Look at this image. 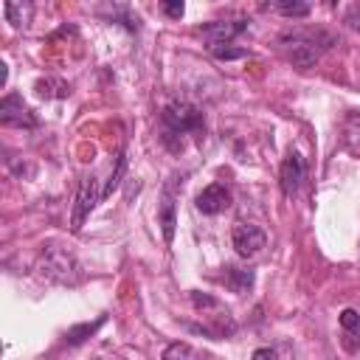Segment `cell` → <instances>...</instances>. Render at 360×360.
Listing matches in <instances>:
<instances>
[{
    "label": "cell",
    "instance_id": "obj_1",
    "mask_svg": "<svg viewBox=\"0 0 360 360\" xmlns=\"http://www.w3.org/2000/svg\"><path fill=\"white\" fill-rule=\"evenodd\" d=\"M278 45L284 51V56L295 65V68H309L318 62V56L335 45V37L321 31V28H309V31H287L278 37Z\"/></svg>",
    "mask_w": 360,
    "mask_h": 360
},
{
    "label": "cell",
    "instance_id": "obj_2",
    "mask_svg": "<svg viewBox=\"0 0 360 360\" xmlns=\"http://www.w3.org/2000/svg\"><path fill=\"white\" fill-rule=\"evenodd\" d=\"M163 121V143L174 152L183 149V135H200L202 132V112L188 101H172L160 112Z\"/></svg>",
    "mask_w": 360,
    "mask_h": 360
},
{
    "label": "cell",
    "instance_id": "obj_3",
    "mask_svg": "<svg viewBox=\"0 0 360 360\" xmlns=\"http://www.w3.org/2000/svg\"><path fill=\"white\" fill-rule=\"evenodd\" d=\"M39 270L51 278V281H59V284H76L82 278L79 273V264L73 262V256L62 248H45L42 256H39Z\"/></svg>",
    "mask_w": 360,
    "mask_h": 360
},
{
    "label": "cell",
    "instance_id": "obj_4",
    "mask_svg": "<svg viewBox=\"0 0 360 360\" xmlns=\"http://www.w3.org/2000/svg\"><path fill=\"white\" fill-rule=\"evenodd\" d=\"M98 200H101V191H98V180H96L93 174L82 177V183H79V191H76L73 222H70V228H73V231H82L84 219H87V217H90V211L98 205Z\"/></svg>",
    "mask_w": 360,
    "mask_h": 360
},
{
    "label": "cell",
    "instance_id": "obj_5",
    "mask_svg": "<svg viewBox=\"0 0 360 360\" xmlns=\"http://www.w3.org/2000/svg\"><path fill=\"white\" fill-rule=\"evenodd\" d=\"M0 124L3 127H25V129H31V127H37V115L31 112V107L22 101V96H17V93H8L3 101H0Z\"/></svg>",
    "mask_w": 360,
    "mask_h": 360
},
{
    "label": "cell",
    "instance_id": "obj_6",
    "mask_svg": "<svg viewBox=\"0 0 360 360\" xmlns=\"http://www.w3.org/2000/svg\"><path fill=\"white\" fill-rule=\"evenodd\" d=\"M231 239H233V248H236V253L242 259L256 256L264 248V242H267L264 231L259 225H253V222H236L233 231H231Z\"/></svg>",
    "mask_w": 360,
    "mask_h": 360
},
{
    "label": "cell",
    "instance_id": "obj_7",
    "mask_svg": "<svg viewBox=\"0 0 360 360\" xmlns=\"http://www.w3.org/2000/svg\"><path fill=\"white\" fill-rule=\"evenodd\" d=\"M245 28H248V20H214V22L200 25V34L208 39V45H228Z\"/></svg>",
    "mask_w": 360,
    "mask_h": 360
},
{
    "label": "cell",
    "instance_id": "obj_8",
    "mask_svg": "<svg viewBox=\"0 0 360 360\" xmlns=\"http://www.w3.org/2000/svg\"><path fill=\"white\" fill-rule=\"evenodd\" d=\"M301 180H304V160H301L298 152H290V155L284 158V163H281V172H278L281 194H284V197H292V194L298 191Z\"/></svg>",
    "mask_w": 360,
    "mask_h": 360
},
{
    "label": "cell",
    "instance_id": "obj_9",
    "mask_svg": "<svg viewBox=\"0 0 360 360\" xmlns=\"http://www.w3.org/2000/svg\"><path fill=\"white\" fill-rule=\"evenodd\" d=\"M194 205H197V211H202V214H219V211H225V208L231 205V191H228L222 183H211V186H205V188L197 194Z\"/></svg>",
    "mask_w": 360,
    "mask_h": 360
},
{
    "label": "cell",
    "instance_id": "obj_10",
    "mask_svg": "<svg viewBox=\"0 0 360 360\" xmlns=\"http://www.w3.org/2000/svg\"><path fill=\"white\" fill-rule=\"evenodd\" d=\"M174 186H177V177H172V183H166L163 188V200H160V228H163V239L166 245H172L174 239Z\"/></svg>",
    "mask_w": 360,
    "mask_h": 360
},
{
    "label": "cell",
    "instance_id": "obj_11",
    "mask_svg": "<svg viewBox=\"0 0 360 360\" xmlns=\"http://www.w3.org/2000/svg\"><path fill=\"white\" fill-rule=\"evenodd\" d=\"M340 329H343V346L349 352L360 349V312L357 309H343L340 312Z\"/></svg>",
    "mask_w": 360,
    "mask_h": 360
},
{
    "label": "cell",
    "instance_id": "obj_12",
    "mask_svg": "<svg viewBox=\"0 0 360 360\" xmlns=\"http://www.w3.org/2000/svg\"><path fill=\"white\" fill-rule=\"evenodd\" d=\"M340 135H343V149L354 158H360V112L352 110L346 112L343 118V127H340Z\"/></svg>",
    "mask_w": 360,
    "mask_h": 360
},
{
    "label": "cell",
    "instance_id": "obj_13",
    "mask_svg": "<svg viewBox=\"0 0 360 360\" xmlns=\"http://www.w3.org/2000/svg\"><path fill=\"white\" fill-rule=\"evenodd\" d=\"M222 281L233 290V292H248L253 287V270L250 267H225Z\"/></svg>",
    "mask_w": 360,
    "mask_h": 360
},
{
    "label": "cell",
    "instance_id": "obj_14",
    "mask_svg": "<svg viewBox=\"0 0 360 360\" xmlns=\"http://www.w3.org/2000/svg\"><path fill=\"white\" fill-rule=\"evenodd\" d=\"M31 11H34V6H31V3H14V0L3 3V14H6V20H8L14 28H22V25H28V20H31Z\"/></svg>",
    "mask_w": 360,
    "mask_h": 360
},
{
    "label": "cell",
    "instance_id": "obj_15",
    "mask_svg": "<svg viewBox=\"0 0 360 360\" xmlns=\"http://www.w3.org/2000/svg\"><path fill=\"white\" fill-rule=\"evenodd\" d=\"M160 360H202V354H200L194 346H188V343H183V340H174V343H169V346L163 349Z\"/></svg>",
    "mask_w": 360,
    "mask_h": 360
},
{
    "label": "cell",
    "instance_id": "obj_16",
    "mask_svg": "<svg viewBox=\"0 0 360 360\" xmlns=\"http://www.w3.org/2000/svg\"><path fill=\"white\" fill-rule=\"evenodd\" d=\"M104 321H107V315H98L93 323H79V326H70V329H68V335H65V340H68L70 346H76V343L87 340L90 335H96V329H98Z\"/></svg>",
    "mask_w": 360,
    "mask_h": 360
},
{
    "label": "cell",
    "instance_id": "obj_17",
    "mask_svg": "<svg viewBox=\"0 0 360 360\" xmlns=\"http://www.w3.org/2000/svg\"><path fill=\"white\" fill-rule=\"evenodd\" d=\"M267 8H276L284 17H307L309 14V3H304V0H278V3H270Z\"/></svg>",
    "mask_w": 360,
    "mask_h": 360
},
{
    "label": "cell",
    "instance_id": "obj_18",
    "mask_svg": "<svg viewBox=\"0 0 360 360\" xmlns=\"http://www.w3.org/2000/svg\"><path fill=\"white\" fill-rule=\"evenodd\" d=\"M70 90H68V84L65 82H56V79H39L37 82V96H42V98H65Z\"/></svg>",
    "mask_w": 360,
    "mask_h": 360
},
{
    "label": "cell",
    "instance_id": "obj_19",
    "mask_svg": "<svg viewBox=\"0 0 360 360\" xmlns=\"http://www.w3.org/2000/svg\"><path fill=\"white\" fill-rule=\"evenodd\" d=\"M124 172H127V152H118V158H115V169L110 172V180H107V186L101 188V197H110V194H112V191L121 186Z\"/></svg>",
    "mask_w": 360,
    "mask_h": 360
},
{
    "label": "cell",
    "instance_id": "obj_20",
    "mask_svg": "<svg viewBox=\"0 0 360 360\" xmlns=\"http://www.w3.org/2000/svg\"><path fill=\"white\" fill-rule=\"evenodd\" d=\"M208 51L217 59H242V56H248V48H233L231 42L228 45H208Z\"/></svg>",
    "mask_w": 360,
    "mask_h": 360
},
{
    "label": "cell",
    "instance_id": "obj_21",
    "mask_svg": "<svg viewBox=\"0 0 360 360\" xmlns=\"http://www.w3.org/2000/svg\"><path fill=\"white\" fill-rule=\"evenodd\" d=\"M191 304H194L197 309H217V307H219V301L211 298V295H205V292H191Z\"/></svg>",
    "mask_w": 360,
    "mask_h": 360
},
{
    "label": "cell",
    "instance_id": "obj_22",
    "mask_svg": "<svg viewBox=\"0 0 360 360\" xmlns=\"http://www.w3.org/2000/svg\"><path fill=\"white\" fill-rule=\"evenodd\" d=\"M183 11H186V6H183L180 0H174V3H163V14H166V17H172V20H180V17H183Z\"/></svg>",
    "mask_w": 360,
    "mask_h": 360
},
{
    "label": "cell",
    "instance_id": "obj_23",
    "mask_svg": "<svg viewBox=\"0 0 360 360\" xmlns=\"http://www.w3.org/2000/svg\"><path fill=\"white\" fill-rule=\"evenodd\" d=\"M250 360H278V354H276L273 349H267V346H262V349H256V352L250 354Z\"/></svg>",
    "mask_w": 360,
    "mask_h": 360
}]
</instances>
